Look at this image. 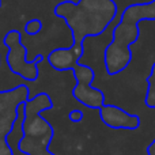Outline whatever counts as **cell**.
<instances>
[{"instance_id":"cell-13","label":"cell","mask_w":155,"mask_h":155,"mask_svg":"<svg viewBox=\"0 0 155 155\" xmlns=\"http://www.w3.org/2000/svg\"><path fill=\"white\" fill-rule=\"evenodd\" d=\"M2 3H3V0H0V8H2Z\"/></svg>"},{"instance_id":"cell-6","label":"cell","mask_w":155,"mask_h":155,"mask_svg":"<svg viewBox=\"0 0 155 155\" xmlns=\"http://www.w3.org/2000/svg\"><path fill=\"white\" fill-rule=\"evenodd\" d=\"M72 97L79 104L90 109H101L105 105V94L91 84H75Z\"/></svg>"},{"instance_id":"cell-7","label":"cell","mask_w":155,"mask_h":155,"mask_svg":"<svg viewBox=\"0 0 155 155\" xmlns=\"http://www.w3.org/2000/svg\"><path fill=\"white\" fill-rule=\"evenodd\" d=\"M74 78L76 80V84H93L95 79V71L86 64H76V67L72 70Z\"/></svg>"},{"instance_id":"cell-5","label":"cell","mask_w":155,"mask_h":155,"mask_svg":"<svg viewBox=\"0 0 155 155\" xmlns=\"http://www.w3.org/2000/svg\"><path fill=\"white\" fill-rule=\"evenodd\" d=\"M99 116L107 127L114 129H135L140 124L137 116L129 114L128 112L114 105L105 104L99 109Z\"/></svg>"},{"instance_id":"cell-12","label":"cell","mask_w":155,"mask_h":155,"mask_svg":"<svg viewBox=\"0 0 155 155\" xmlns=\"http://www.w3.org/2000/svg\"><path fill=\"white\" fill-rule=\"evenodd\" d=\"M0 67H2V52H0Z\"/></svg>"},{"instance_id":"cell-2","label":"cell","mask_w":155,"mask_h":155,"mask_svg":"<svg viewBox=\"0 0 155 155\" xmlns=\"http://www.w3.org/2000/svg\"><path fill=\"white\" fill-rule=\"evenodd\" d=\"M53 107L49 94L38 93L35 97L25 102V137L19 143V150H25L29 146L26 154L29 155H52L46 151V146L53 137V128L41 113Z\"/></svg>"},{"instance_id":"cell-8","label":"cell","mask_w":155,"mask_h":155,"mask_svg":"<svg viewBox=\"0 0 155 155\" xmlns=\"http://www.w3.org/2000/svg\"><path fill=\"white\" fill-rule=\"evenodd\" d=\"M146 104L150 107H155V63L151 68L150 76H148V90L146 97Z\"/></svg>"},{"instance_id":"cell-1","label":"cell","mask_w":155,"mask_h":155,"mask_svg":"<svg viewBox=\"0 0 155 155\" xmlns=\"http://www.w3.org/2000/svg\"><path fill=\"white\" fill-rule=\"evenodd\" d=\"M53 14L65 22L72 44H82L86 38L104 34L117 16L118 7L114 0H63L54 5Z\"/></svg>"},{"instance_id":"cell-4","label":"cell","mask_w":155,"mask_h":155,"mask_svg":"<svg viewBox=\"0 0 155 155\" xmlns=\"http://www.w3.org/2000/svg\"><path fill=\"white\" fill-rule=\"evenodd\" d=\"M84 56V42L71 44L68 48H56L51 51L46 56L49 67L54 71L64 72L72 71L76 64L80 63V59Z\"/></svg>"},{"instance_id":"cell-3","label":"cell","mask_w":155,"mask_h":155,"mask_svg":"<svg viewBox=\"0 0 155 155\" xmlns=\"http://www.w3.org/2000/svg\"><path fill=\"white\" fill-rule=\"evenodd\" d=\"M3 45L7 48L4 61L11 74L26 82H35L40 76L38 64L45 60L44 54H37L33 61L27 60V48L22 42V34L18 30H10L3 37Z\"/></svg>"},{"instance_id":"cell-11","label":"cell","mask_w":155,"mask_h":155,"mask_svg":"<svg viewBox=\"0 0 155 155\" xmlns=\"http://www.w3.org/2000/svg\"><path fill=\"white\" fill-rule=\"evenodd\" d=\"M75 150H76V151H82V150H83V144H82V143H76Z\"/></svg>"},{"instance_id":"cell-9","label":"cell","mask_w":155,"mask_h":155,"mask_svg":"<svg viewBox=\"0 0 155 155\" xmlns=\"http://www.w3.org/2000/svg\"><path fill=\"white\" fill-rule=\"evenodd\" d=\"M41 30H42V22L40 19H30V21L26 22L23 27L25 34L30 35V37H34V35L40 34Z\"/></svg>"},{"instance_id":"cell-10","label":"cell","mask_w":155,"mask_h":155,"mask_svg":"<svg viewBox=\"0 0 155 155\" xmlns=\"http://www.w3.org/2000/svg\"><path fill=\"white\" fill-rule=\"evenodd\" d=\"M68 118H70V121H72V123H79V121L83 120V112L79 109L71 110V112L68 113Z\"/></svg>"}]
</instances>
